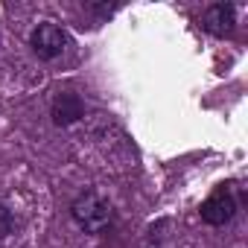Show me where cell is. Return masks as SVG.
I'll return each mask as SVG.
<instances>
[{
	"label": "cell",
	"mask_w": 248,
	"mask_h": 248,
	"mask_svg": "<svg viewBox=\"0 0 248 248\" xmlns=\"http://www.w3.org/2000/svg\"><path fill=\"white\" fill-rule=\"evenodd\" d=\"M233 27H236V6L233 3H213L202 15V30L210 32V35H216V38L231 35Z\"/></svg>",
	"instance_id": "5b68a950"
},
{
	"label": "cell",
	"mask_w": 248,
	"mask_h": 248,
	"mask_svg": "<svg viewBox=\"0 0 248 248\" xmlns=\"http://www.w3.org/2000/svg\"><path fill=\"white\" fill-rule=\"evenodd\" d=\"M199 213H202V222H207V225H213V228L228 225V222L236 216V199H233L231 187H219V190L202 204Z\"/></svg>",
	"instance_id": "3957f363"
},
{
	"label": "cell",
	"mask_w": 248,
	"mask_h": 248,
	"mask_svg": "<svg viewBox=\"0 0 248 248\" xmlns=\"http://www.w3.org/2000/svg\"><path fill=\"white\" fill-rule=\"evenodd\" d=\"M120 6H108V3H88V12H93L96 18H111Z\"/></svg>",
	"instance_id": "52a82bcc"
},
{
	"label": "cell",
	"mask_w": 248,
	"mask_h": 248,
	"mask_svg": "<svg viewBox=\"0 0 248 248\" xmlns=\"http://www.w3.org/2000/svg\"><path fill=\"white\" fill-rule=\"evenodd\" d=\"M50 114H53V123L56 126H73L85 117V102L76 91H59L53 96V105H50Z\"/></svg>",
	"instance_id": "277c9868"
},
{
	"label": "cell",
	"mask_w": 248,
	"mask_h": 248,
	"mask_svg": "<svg viewBox=\"0 0 248 248\" xmlns=\"http://www.w3.org/2000/svg\"><path fill=\"white\" fill-rule=\"evenodd\" d=\"M30 47H32V53H35L41 62H53V59H59V56L70 47V35H67L62 27L44 21V24H38V27L32 30Z\"/></svg>",
	"instance_id": "7a4b0ae2"
},
{
	"label": "cell",
	"mask_w": 248,
	"mask_h": 248,
	"mask_svg": "<svg viewBox=\"0 0 248 248\" xmlns=\"http://www.w3.org/2000/svg\"><path fill=\"white\" fill-rule=\"evenodd\" d=\"M15 213L6 207V204H0V239H6L9 233H15Z\"/></svg>",
	"instance_id": "8992f818"
},
{
	"label": "cell",
	"mask_w": 248,
	"mask_h": 248,
	"mask_svg": "<svg viewBox=\"0 0 248 248\" xmlns=\"http://www.w3.org/2000/svg\"><path fill=\"white\" fill-rule=\"evenodd\" d=\"M70 216H73V222H76L85 233H105V231L111 228V222H114L111 204H108L102 196H96L93 190H88V193H82V196L73 199Z\"/></svg>",
	"instance_id": "6da1fadb"
}]
</instances>
